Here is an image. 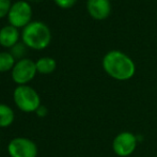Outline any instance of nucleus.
<instances>
[{
	"mask_svg": "<svg viewBox=\"0 0 157 157\" xmlns=\"http://www.w3.org/2000/svg\"><path fill=\"white\" fill-rule=\"evenodd\" d=\"M103 67L110 77L117 80L130 79L136 71L132 59L118 50L108 52L104 57Z\"/></svg>",
	"mask_w": 157,
	"mask_h": 157,
	"instance_id": "1",
	"label": "nucleus"
},
{
	"mask_svg": "<svg viewBox=\"0 0 157 157\" xmlns=\"http://www.w3.org/2000/svg\"><path fill=\"white\" fill-rule=\"evenodd\" d=\"M21 39L26 46L35 50L46 48L52 41V32L48 26L42 21H31L24 28Z\"/></svg>",
	"mask_w": 157,
	"mask_h": 157,
	"instance_id": "2",
	"label": "nucleus"
},
{
	"mask_svg": "<svg viewBox=\"0 0 157 157\" xmlns=\"http://www.w3.org/2000/svg\"><path fill=\"white\" fill-rule=\"evenodd\" d=\"M15 105L24 112L36 111L41 106V98L37 92L29 86H18L13 93Z\"/></svg>",
	"mask_w": 157,
	"mask_h": 157,
	"instance_id": "3",
	"label": "nucleus"
},
{
	"mask_svg": "<svg viewBox=\"0 0 157 157\" xmlns=\"http://www.w3.org/2000/svg\"><path fill=\"white\" fill-rule=\"evenodd\" d=\"M9 23L16 28H25L31 23L32 8L27 1H17L12 4L8 14Z\"/></svg>",
	"mask_w": 157,
	"mask_h": 157,
	"instance_id": "4",
	"label": "nucleus"
},
{
	"mask_svg": "<svg viewBox=\"0 0 157 157\" xmlns=\"http://www.w3.org/2000/svg\"><path fill=\"white\" fill-rule=\"evenodd\" d=\"M36 64L30 59H21L12 70V79L18 86H26L36 74Z\"/></svg>",
	"mask_w": 157,
	"mask_h": 157,
	"instance_id": "5",
	"label": "nucleus"
},
{
	"mask_svg": "<svg viewBox=\"0 0 157 157\" xmlns=\"http://www.w3.org/2000/svg\"><path fill=\"white\" fill-rule=\"evenodd\" d=\"M8 153L11 157H36L37 147L29 138L17 137L10 141Z\"/></svg>",
	"mask_w": 157,
	"mask_h": 157,
	"instance_id": "6",
	"label": "nucleus"
},
{
	"mask_svg": "<svg viewBox=\"0 0 157 157\" xmlns=\"http://www.w3.org/2000/svg\"><path fill=\"white\" fill-rule=\"evenodd\" d=\"M137 147V138L129 132H123L114 138L112 147L118 156H129Z\"/></svg>",
	"mask_w": 157,
	"mask_h": 157,
	"instance_id": "7",
	"label": "nucleus"
},
{
	"mask_svg": "<svg viewBox=\"0 0 157 157\" xmlns=\"http://www.w3.org/2000/svg\"><path fill=\"white\" fill-rule=\"evenodd\" d=\"M87 9L95 19H105L109 16L111 6L109 0H88Z\"/></svg>",
	"mask_w": 157,
	"mask_h": 157,
	"instance_id": "8",
	"label": "nucleus"
},
{
	"mask_svg": "<svg viewBox=\"0 0 157 157\" xmlns=\"http://www.w3.org/2000/svg\"><path fill=\"white\" fill-rule=\"evenodd\" d=\"M18 39V29L14 26H4L0 30V45H2L3 47H13L17 44Z\"/></svg>",
	"mask_w": 157,
	"mask_h": 157,
	"instance_id": "9",
	"label": "nucleus"
},
{
	"mask_svg": "<svg viewBox=\"0 0 157 157\" xmlns=\"http://www.w3.org/2000/svg\"><path fill=\"white\" fill-rule=\"evenodd\" d=\"M15 114L13 109L6 104H0V127H8L14 122Z\"/></svg>",
	"mask_w": 157,
	"mask_h": 157,
	"instance_id": "10",
	"label": "nucleus"
},
{
	"mask_svg": "<svg viewBox=\"0 0 157 157\" xmlns=\"http://www.w3.org/2000/svg\"><path fill=\"white\" fill-rule=\"evenodd\" d=\"M36 64V70L41 74H50L56 70L57 62L55 59L50 57H44L35 62Z\"/></svg>",
	"mask_w": 157,
	"mask_h": 157,
	"instance_id": "11",
	"label": "nucleus"
},
{
	"mask_svg": "<svg viewBox=\"0 0 157 157\" xmlns=\"http://www.w3.org/2000/svg\"><path fill=\"white\" fill-rule=\"evenodd\" d=\"M15 65V58L10 52H0V72L12 71Z\"/></svg>",
	"mask_w": 157,
	"mask_h": 157,
	"instance_id": "12",
	"label": "nucleus"
},
{
	"mask_svg": "<svg viewBox=\"0 0 157 157\" xmlns=\"http://www.w3.org/2000/svg\"><path fill=\"white\" fill-rule=\"evenodd\" d=\"M11 6V0H0V18H3L9 14Z\"/></svg>",
	"mask_w": 157,
	"mask_h": 157,
	"instance_id": "13",
	"label": "nucleus"
},
{
	"mask_svg": "<svg viewBox=\"0 0 157 157\" xmlns=\"http://www.w3.org/2000/svg\"><path fill=\"white\" fill-rule=\"evenodd\" d=\"M77 0H55L56 4L62 9H70L76 3Z\"/></svg>",
	"mask_w": 157,
	"mask_h": 157,
	"instance_id": "14",
	"label": "nucleus"
},
{
	"mask_svg": "<svg viewBox=\"0 0 157 157\" xmlns=\"http://www.w3.org/2000/svg\"><path fill=\"white\" fill-rule=\"evenodd\" d=\"M25 48H23V45L21 44H16L15 46L12 47V55L14 56V58H19L23 56V54L25 52Z\"/></svg>",
	"mask_w": 157,
	"mask_h": 157,
	"instance_id": "15",
	"label": "nucleus"
},
{
	"mask_svg": "<svg viewBox=\"0 0 157 157\" xmlns=\"http://www.w3.org/2000/svg\"><path fill=\"white\" fill-rule=\"evenodd\" d=\"M30 1H37V0H30Z\"/></svg>",
	"mask_w": 157,
	"mask_h": 157,
	"instance_id": "16",
	"label": "nucleus"
}]
</instances>
